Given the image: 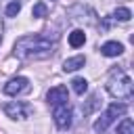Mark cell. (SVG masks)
Here are the masks:
<instances>
[{
  "label": "cell",
  "mask_w": 134,
  "mask_h": 134,
  "mask_svg": "<svg viewBox=\"0 0 134 134\" xmlns=\"http://www.w3.org/2000/svg\"><path fill=\"white\" fill-rule=\"evenodd\" d=\"M15 57L23 59V61H38V59H46L54 52V40H50L44 34H36V36H23L15 42Z\"/></svg>",
  "instance_id": "1"
},
{
  "label": "cell",
  "mask_w": 134,
  "mask_h": 134,
  "mask_svg": "<svg viewBox=\"0 0 134 134\" xmlns=\"http://www.w3.org/2000/svg\"><path fill=\"white\" fill-rule=\"evenodd\" d=\"M126 111H128V107H126L124 103H111V105L107 107V111L94 121V132L103 134V132L109 128V124H113L119 115H126Z\"/></svg>",
  "instance_id": "2"
},
{
  "label": "cell",
  "mask_w": 134,
  "mask_h": 134,
  "mask_svg": "<svg viewBox=\"0 0 134 134\" xmlns=\"http://www.w3.org/2000/svg\"><path fill=\"white\" fill-rule=\"evenodd\" d=\"M132 88H134L132 77L126 75V73H121L119 77H111L109 84H107V90H109V94L113 98H130L132 96Z\"/></svg>",
  "instance_id": "3"
},
{
  "label": "cell",
  "mask_w": 134,
  "mask_h": 134,
  "mask_svg": "<svg viewBox=\"0 0 134 134\" xmlns=\"http://www.w3.org/2000/svg\"><path fill=\"white\" fill-rule=\"evenodd\" d=\"M4 113L10 117V119H27L29 115H31V105H27V103H21V100H8V103H4Z\"/></svg>",
  "instance_id": "4"
},
{
  "label": "cell",
  "mask_w": 134,
  "mask_h": 134,
  "mask_svg": "<svg viewBox=\"0 0 134 134\" xmlns=\"http://www.w3.org/2000/svg\"><path fill=\"white\" fill-rule=\"evenodd\" d=\"M52 117H54V124H57L59 130H67V128L71 126V117H73L71 107H69L67 103L54 105V109H52Z\"/></svg>",
  "instance_id": "5"
},
{
  "label": "cell",
  "mask_w": 134,
  "mask_h": 134,
  "mask_svg": "<svg viewBox=\"0 0 134 134\" xmlns=\"http://www.w3.org/2000/svg\"><path fill=\"white\" fill-rule=\"evenodd\" d=\"M29 88V80L27 77H13V80H8L6 84H4V94H8V96H17V94H21V92H25Z\"/></svg>",
  "instance_id": "6"
},
{
  "label": "cell",
  "mask_w": 134,
  "mask_h": 134,
  "mask_svg": "<svg viewBox=\"0 0 134 134\" xmlns=\"http://www.w3.org/2000/svg\"><path fill=\"white\" fill-rule=\"evenodd\" d=\"M48 103L50 105H61V103H67L69 100V94H67V86H54L48 90Z\"/></svg>",
  "instance_id": "7"
},
{
  "label": "cell",
  "mask_w": 134,
  "mask_h": 134,
  "mask_svg": "<svg viewBox=\"0 0 134 134\" xmlns=\"http://www.w3.org/2000/svg\"><path fill=\"white\" fill-rule=\"evenodd\" d=\"M100 94L98 92H94V94H90L88 96V100H84V105H82V113L84 115H90V113H94L98 107H100Z\"/></svg>",
  "instance_id": "8"
},
{
  "label": "cell",
  "mask_w": 134,
  "mask_h": 134,
  "mask_svg": "<svg viewBox=\"0 0 134 134\" xmlns=\"http://www.w3.org/2000/svg\"><path fill=\"white\" fill-rule=\"evenodd\" d=\"M100 52L105 54V57H119L121 52H124V44H119V42H105L103 46H100Z\"/></svg>",
  "instance_id": "9"
},
{
  "label": "cell",
  "mask_w": 134,
  "mask_h": 134,
  "mask_svg": "<svg viewBox=\"0 0 134 134\" xmlns=\"http://www.w3.org/2000/svg\"><path fill=\"white\" fill-rule=\"evenodd\" d=\"M86 65V59L82 57V54H77V57H71V59H67L65 63H63V71H77V69H82Z\"/></svg>",
  "instance_id": "10"
},
{
  "label": "cell",
  "mask_w": 134,
  "mask_h": 134,
  "mask_svg": "<svg viewBox=\"0 0 134 134\" xmlns=\"http://www.w3.org/2000/svg\"><path fill=\"white\" fill-rule=\"evenodd\" d=\"M84 42H86V34L82 29H73L69 34V46L71 48H80V46H84Z\"/></svg>",
  "instance_id": "11"
},
{
  "label": "cell",
  "mask_w": 134,
  "mask_h": 134,
  "mask_svg": "<svg viewBox=\"0 0 134 134\" xmlns=\"http://www.w3.org/2000/svg\"><path fill=\"white\" fill-rule=\"evenodd\" d=\"M71 88H73V92H75V94H80V96H82V94L88 90V82H86L84 77H73V80H71Z\"/></svg>",
  "instance_id": "12"
},
{
  "label": "cell",
  "mask_w": 134,
  "mask_h": 134,
  "mask_svg": "<svg viewBox=\"0 0 134 134\" xmlns=\"http://www.w3.org/2000/svg\"><path fill=\"white\" fill-rule=\"evenodd\" d=\"M117 134H134V124L130 117H126L119 126H117Z\"/></svg>",
  "instance_id": "13"
},
{
  "label": "cell",
  "mask_w": 134,
  "mask_h": 134,
  "mask_svg": "<svg viewBox=\"0 0 134 134\" xmlns=\"http://www.w3.org/2000/svg\"><path fill=\"white\" fill-rule=\"evenodd\" d=\"M46 13H48V8H46V4H44V2H36V4H34V8H31V17H36V19L46 17Z\"/></svg>",
  "instance_id": "14"
},
{
  "label": "cell",
  "mask_w": 134,
  "mask_h": 134,
  "mask_svg": "<svg viewBox=\"0 0 134 134\" xmlns=\"http://www.w3.org/2000/svg\"><path fill=\"white\" fill-rule=\"evenodd\" d=\"M21 10V0H13L8 6H6V17H17Z\"/></svg>",
  "instance_id": "15"
},
{
  "label": "cell",
  "mask_w": 134,
  "mask_h": 134,
  "mask_svg": "<svg viewBox=\"0 0 134 134\" xmlns=\"http://www.w3.org/2000/svg\"><path fill=\"white\" fill-rule=\"evenodd\" d=\"M130 17H132L130 8H117L113 13V19H117V21H130Z\"/></svg>",
  "instance_id": "16"
},
{
  "label": "cell",
  "mask_w": 134,
  "mask_h": 134,
  "mask_svg": "<svg viewBox=\"0 0 134 134\" xmlns=\"http://www.w3.org/2000/svg\"><path fill=\"white\" fill-rule=\"evenodd\" d=\"M2 29H4V25H2V19H0V42H2Z\"/></svg>",
  "instance_id": "17"
}]
</instances>
